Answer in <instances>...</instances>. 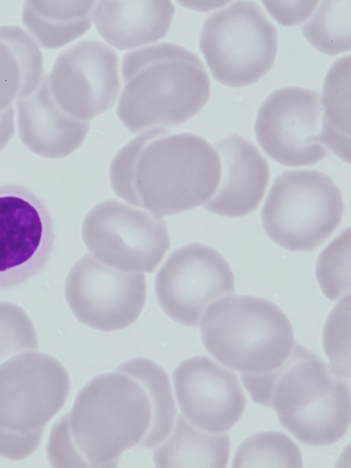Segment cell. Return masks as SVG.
Instances as JSON below:
<instances>
[{
    "label": "cell",
    "instance_id": "9c48e42d",
    "mask_svg": "<svg viewBox=\"0 0 351 468\" xmlns=\"http://www.w3.org/2000/svg\"><path fill=\"white\" fill-rule=\"evenodd\" d=\"M81 234L94 258L125 272H153L170 248L164 220L117 199L92 208Z\"/></svg>",
    "mask_w": 351,
    "mask_h": 468
},
{
    "label": "cell",
    "instance_id": "83f0119b",
    "mask_svg": "<svg viewBox=\"0 0 351 468\" xmlns=\"http://www.w3.org/2000/svg\"><path fill=\"white\" fill-rule=\"evenodd\" d=\"M318 1H263L272 16L281 25L293 26L305 22L317 6Z\"/></svg>",
    "mask_w": 351,
    "mask_h": 468
},
{
    "label": "cell",
    "instance_id": "5b68a950",
    "mask_svg": "<svg viewBox=\"0 0 351 468\" xmlns=\"http://www.w3.org/2000/svg\"><path fill=\"white\" fill-rule=\"evenodd\" d=\"M199 326L209 354L243 375H261L278 368L296 343L284 312L260 297L220 299L205 311Z\"/></svg>",
    "mask_w": 351,
    "mask_h": 468
},
{
    "label": "cell",
    "instance_id": "52a82bcc",
    "mask_svg": "<svg viewBox=\"0 0 351 468\" xmlns=\"http://www.w3.org/2000/svg\"><path fill=\"white\" fill-rule=\"evenodd\" d=\"M340 189L315 170L284 172L274 181L261 211L262 225L275 243L291 251H312L340 225Z\"/></svg>",
    "mask_w": 351,
    "mask_h": 468
},
{
    "label": "cell",
    "instance_id": "7a4b0ae2",
    "mask_svg": "<svg viewBox=\"0 0 351 468\" xmlns=\"http://www.w3.org/2000/svg\"><path fill=\"white\" fill-rule=\"evenodd\" d=\"M220 175V156L204 138L162 128L143 131L129 141L110 166L117 196L157 217L205 204Z\"/></svg>",
    "mask_w": 351,
    "mask_h": 468
},
{
    "label": "cell",
    "instance_id": "8fae6325",
    "mask_svg": "<svg viewBox=\"0 0 351 468\" xmlns=\"http://www.w3.org/2000/svg\"><path fill=\"white\" fill-rule=\"evenodd\" d=\"M322 115L318 92L298 86L279 88L258 109L257 140L270 158L282 165L314 164L330 153L323 141Z\"/></svg>",
    "mask_w": 351,
    "mask_h": 468
},
{
    "label": "cell",
    "instance_id": "603a6c76",
    "mask_svg": "<svg viewBox=\"0 0 351 468\" xmlns=\"http://www.w3.org/2000/svg\"><path fill=\"white\" fill-rule=\"evenodd\" d=\"M350 0L322 1L302 27L309 43L334 56L350 51Z\"/></svg>",
    "mask_w": 351,
    "mask_h": 468
},
{
    "label": "cell",
    "instance_id": "7402d4cb",
    "mask_svg": "<svg viewBox=\"0 0 351 468\" xmlns=\"http://www.w3.org/2000/svg\"><path fill=\"white\" fill-rule=\"evenodd\" d=\"M322 138L329 150L350 161V55L336 60L328 72L321 97Z\"/></svg>",
    "mask_w": 351,
    "mask_h": 468
},
{
    "label": "cell",
    "instance_id": "cb8c5ba5",
    "mask_svg": "<svg viewBox=\"0 0 351 468\" xmlns=\"http://www.w3.org/2000/svg\"><path fill=\"white\" fill-rule=\"evenodd\" d=\"M298 446L286 434L276 431L258 432L238 447L233 467H303Z\"/></svg>",
    "mask_w": 351,
    "mask_h": 468
},
{
    "label": "cell",
    "instance_id": "ffe728a7",
    "mask_svg": "<svg viewBox=\"0 0 351 468\" xmlns=\"http://www.w3.org/2000/svg\"><path fill=\"white\" fill-rule=\"evenodd\" d=\"M230 439L225 432H209L176 415L171 431L153 450L157 467L224 468L228 463Z\"/></svg>",
    "mask_w": 351,
    "mask_h": 468
},
{
    "label": "cell",
    "instance_id": "4fadbf2b",
    "mask_svg": "<svg viewBox=\"0 0 351 468\" xmlns=\"http://www.w3.org/2000/svg\"><path fill=\"white\" fill-rule=\"evenodd\" d=\"M43 201L27 188L0 185V288L20 285L46 265L55 241Z\"/></svg>",
    "mask_w": 351,
    "mask_h": 468
},
{
    "label": "cell",
    "instance_id": "ba28073f",
    "mask_svg": "<svg viewBox=\"0 0 351 468\" xmlns=\"http://www.w3.org/2000/svg\"><path fill=\"white\" fill-rule=\"evenodd\" d=\"M199 47L218 82L230 88L246 86L272 67L277 30L257 3L236 1L206 19Z\"/></svg>",
    "mask_w": 351,
    "mask_h": 468
},
{
    "label": "cell",
    "instance_id": "44dd1931",
    "mask_svg": "<svg viewBox=\"0 0 351 468\" xmlns=\"http://www.w3.org/2000/svg\"><path fill=\"white\" fill-rule=\"evenodd\" d=\"M44 75L43 55L30 35L20 27L1 25L0 112L31 94Z\"/></svg>",
    "mask_w": 351,
    "mask_h": 468
},
{
    "label": "cell",
    "instance_id": "9a60e30c",
    "mask_svg": "<svg viewBox=\"0 0 351 468\" xmlns=\"http://www.w3.org/2000/svg\"><path fill=\"white\" fill-rule=\"evenodd\" d=\"M176 396L183 415L209 432H225L241 417L246 398L238 375L206 356L181 362L173 373Z\"/></svg>",
    "mask_w": 351,
    "mask_h": 468
},
{
    "label": "cell",
    "instance_id": "ac0fdd59",
    "mask_svg": "<svg viewBox=\"0 0 351 468\" xmlns=\"http://www.w3.org/2000/svg\"><path fill=\"white\" fill-rule=\"evenodd\" d=\"M175 6L168 0L98 1L93 22L100 35L118 50L147 46L168 33Z\"/></svg>",
    "mask_w": 351,
    "mask_h": 468
},
{
    "label": "cell",
    "instance_id": "5bb4252c",
    "mask_svg": "<svg viewBox=\"0 0 351 468\" xmlns=\"http://www.w3.org/2000/svg\"><path fill=\"white\" fill-rule=\"evenodd\" d=\"M119 57L102 41L81 40L62 51L49 73L51 93L71 116L88 121L109 110L121 91Z\"/></svg>",
    "mask_w": 351,
    "mask_h": 468
},
{
    "label": "cell",
    "instance_id": "484cf974",
    "mask_svg": "<svg viewBox=\"0 0 351 468\" xmlns=\"http://www.w3.org/2000/svg\"><path fill=\"white\" fill-rule=\"evenodd\" d=\"M38 349L34 326L24 309L0 302V365L17 354Z\"/></svg>",
    "mask_w": 351,
    "mask_h": 468
},
{
    "label": "cell",
    "instance_id": "6da1fadb",
    "mask_svg": "<svg viewBox=\"0 0 351 468\" xmlns=\"http://www.w3.org/2000/svg\"><path fill=\"white\" fill-rule=\"evenodd\" d=\"M176 412L166 371L147 358L128 360L79 392L52 427L48 458L54 467H114L124 451L144 447L151 429L164 439Z\"/></svg>",
    "mask_w": 351,
    "mask_h": 468
},
{
    "label": "cell",
    "instance_id": "277c9868",
    "mask_svg": "<svg viewBox=\"0 0 351 468\" xmlns=\"http://www.w3.org/2000/svg\"><path fill=\"white\" fill-rule=\"evenodd\" d=\"M121 74L117 114L134 134L179 126L196 115L210 96V79L200 58L173 43L126 53Z\"/></svg>",
    "mask_w": 351,
    "mask_h": 468
},
{
    "label": "cell",
    "instance_id": "7c38bea8",
    "mask_svg": "<svg viewBox=\"0 0 351 468\" xmlns=\"http://www.w3.org/2000/svg\"><path fill=\"white\" fill-rule=\"evenodd\" d=\"M66 300L77 319L102 331L134 323L147 297L145 276L106 265L88 253L70 269L65 283Z\"/></svg>",
    "mask_w": 351,
    "mask_h": 468
},
{
    "label": "cell",
    "instance_id": "e0dca14e",
    "mask_svg": "<svg viewBox=\"0 0 351 468\" xmlns=\"http://www.w3.org/2000/svg\"><path fill=\"white\" fill-rule=\"evenodd\" d=\"M20 134L32 150L49 157H63L81 146L90 129L88 121L75 119L55 102L49 73L27 97L18 99Z\"/></svg>",
    "mask_w": 351,
    "mask_h": 468
},
{
    "label": "cell",
    "instance_id": "d6986e66",
    "mask_svg": "<svg viewBox=\"0 0 351 468\" xmlns=\"http://www.w3.org/2000/svg\"><path fill=\"white\" fill-rule=\"evenodd\" d=\"M98 1H27L22 23L38 46L54 49L84 34L93 23Z\"/></svg>",
    "mask_w": 351,
    "mask_h": 468
},
{
    "label": "cell",
    "instance_id": "2e32d148",
    "mask_svg": "<svg viewBox=\"0 0 351 468\" xmlns=\"http://www.w3.org/2000/svg\"><path fill=\"white\" fill-rule=\"evenodd\" d=\"M221 163L218 188L204 208L217 215L237 218L260 205L270 180L269 165L257 147L237 133L215 143Z\"/></svg>",
    "mask_w": 351,
    "mask_h": 468
},
{
    "label": "cell",
    "instance_id": "3957f363",
    "mask_svg": "<svg viewBox=\"0 0 351 468\" xmlns=\"http://www.w3.org/2000/svg\"><path fill=\"white\" fill-rule=\"evenodd\" d=\"M241 377L253 401L272 408L280 424L300 442L327 446L347 433L350 382L305 347L296 342L278 368Z\"/></svg>",
    "mask_w": 351,
    "mask_h": 468
},
{
    "label": "cell",
    "instance_id": "8992f818",
    "mask_svg": "<svg viewBox=\"0 0 351 468\" xmlns=\"http://www.w3.org/2000/svg\"><path fill=\"white\" fill-rule=\"evenodd\" d=\"M69 390L66 369L48 354L26 352L0 365V456L17 461L33 453Z\"/></svg>",
    "mask_w": 351,
    "mask_h": 468
},
{
    "label": "cell",
    "instance_id": "d4e9b609",
    "mask_svg": "<svg viewBox=\"0 0 351 468\" xmlns=\"http://www.w3.org/2000/svg\"><path fill=\"white\" fill-rule=\"evenodd\" d=\"M342 232L319 255L317 277L321 288L331 300L343 299L350 293V232Z\"/></svg>",
    "mask_w": 351,
    "mask_h": 468
},
{
    "label": "cell",
    "instance_id": "f1b7e54d",
    "mask_svg": "<svg viewBox=\"0 0 351 468\" xmlns=\"http://www.w3.org/2000/svg\"><path fill=\"white\" fill-rule=\"evenodd\" d=\"M14 132L12 106L0 113V149L6 144Z\"/></svg>",
    "mask_w": 351,
    "mask_h": 468
},
{
    "label": "cell",
    "instance_id": "30bf717a",
    "mask_svg": "<svg viewBox=\"0 0 351 468\" xmlns=\"http://www.w3.org/2000/svg\"><path fill=\"white\" fill-rule=\"evenodd\" d=\"M154 290L171 319L197 327L211 304L234 293V277L229 263L216 250L191 243L168 256L156 274Z\"/></svg>",
    "mask_w": 351,
    "mask_h": 468
},
{
    "label": "cell",
    "instance_id": "4316f807",
    "mask_svg": "<svg viewBox=\"0 0 351 468\" xmlns=\"http://www.w3.org/2000/svg\"><path fill=\"white\" fill-rule=\"evenodd\" d=\"M350 295L333 309L324 330V347L331 366L339 375L350 377Z\"/></svg>",
    "mask_w": 351,
    "mask_h": 468
}]
</instances>
